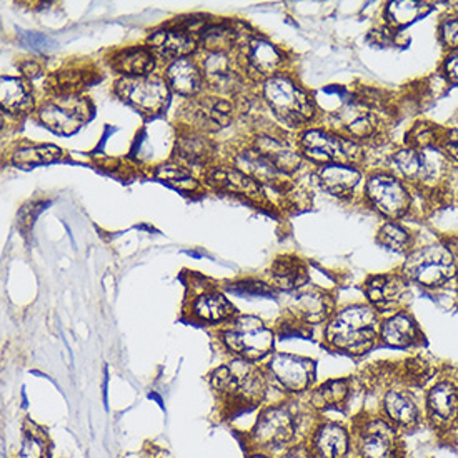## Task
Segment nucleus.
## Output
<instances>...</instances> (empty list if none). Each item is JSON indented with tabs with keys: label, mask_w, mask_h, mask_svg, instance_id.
Here are the masks:
<instances>
[{
	"label": "nucleus",
	"mask_w": 458,
	"mask_h": 458,
	"mask_svg": "<svg viewBox=\"0 0 458 458\" xmlns=\"http://www.w3.org/2000/svg\"><path fill=\"white\" fill-rule=\"evenodd\" d=\"M318 181L327 192L335 197H347L360 182V172L345 164H330L318 170Z\"/></svg>",
	"instance_id": "29"
},
{
	"label": "nucleus",
	"mask_w": 458,
	"mask_h": 458,
	"mask_svg": "<svg viewBox=\"0 0 458 458\" xmlns=\"http://www.w3.org/2000/svg\"><path fill=\"white\" fill-rule=\"evenodd\" d=\"M220 340L237 359L259 362L270 357L276 332L259 317L237 315L220 330Z\"/></svg>",
	"instance_id": "4"
},
{
	"label": "nucleus",
	"mask_w": 458,
	"mask_h": 458,
	"mask_svg": "<svg viewBox=\"0 0 458 458\" xmlns=\"http://www.w3.org/2000/svg\"><path fill=\"white\" fill-rule=\"evenodd\" d=\"M334 299L327 293L326 290L318 287H303V289L292 292L289 305V317L299 320L305 326H315L328 322L334 312Z\"/></svg>",
	"instance_id": "14"
},
{
	"label": "nucleus",
	"mask_w": 458,
	"mask_h": 458,
	"mask_svg": "<svg viewBox=\"0 0 458 458\" xmlns=\"http://www.w3.org/2000/svg\"><path fill=\"white\" fill-rule=\"evenodd\" d=\"M52 440L48 432L32 419H25L22 423L21 442L13 458H50Z\"/></svg>",
	"instance_id": "26"
},
{
	"label": "nucleus",
	"mask_w": 458,
	"mask_h": 458,
	"mask_svg": "<svg viewBox=\"0 0 458 458\" xmlns=\"http://www.w3.org/2000/svg\"><path fill=\"white\" fill-rule=\"evenodd\" d=\"M2 109L11 114L29 112L34 107L32 96L24 81L15 77H4L2 79Z\"/></svg>",
	"instance_id": "33"
},
{
	"label": "nucleus",
	"mask_w": 458,
	"mask_h": 458,
	"mask_svg": "<svg viewBox=\"0 0 458 458\" xmlns=\"http://www.w3.org/2000/svg\"><path fill=\"white\" fill-rule=\"evenodd\" d=\"M150 52L164 61L183 59L195 48V38L185 29H162L147 38Z\"/></svg>",
	"instance_id": "20"
},
{
	"label": "nucleus",
	"mask_w": 458,
	"mask_h": 458,
	"mask_svg": "<svg viewBox=\"0 0 458 458\" xmlns=\"http://www.w3.org/2000/svg\"><path fill=\"white\" fill-rule=\"evenodd\" d=\"M90 117V104L77 94H57L38 109V119L55 133L77 132Z\"/></svg>",
	"instance_id": "11"
},
{
	"label": "nucleus",
	"mask_w": 458,
	"mask_h": 458,
	"mask_svg": "<svg viewBox=\"0 0 458 458\" xmlns=\"http://www.w3.org/2000/svg\"><path fill=\"white\" fill-rule=\"evenodd\" d=\"M200 34L204 47H207L208 52L225 54V50H229L235 42V32L225 24L210 25L200 30Z\"/></svg>",
	"instance_id": "39"
},
{
	"label": "nucleus",
	"mask_w": 458,
	"mask_h": 458,
	"mask_svg": "<svg viewBox=\"0 0 458 458\" xmlns=\"http://www.w3.org/2000/svg\"><path fill=\"white\" fill-rule=\"evenodd\" d=\"M204 77L218 92H233L239 87V77L232 71L225 54L208 52L204 61Z\"/></svg>",
	"instance_id": "31"
},
{
	"label": "nucleus",
	"mask_w": 458,
	"mask_h": 458,
	"mask_svg": "<svg viewBox=\"0 0 458 458\" xmlns=\"http://www.w3.org/2000/svg\"><path fill=\"white\" fill-rule=\"evenodd\" d=\"M268 274L274 284V289L297 292L309 284L307 266L299 257H292V255L277 257L270 267Z\"/></svg>",
	"instance_id": "22"
},
{
	"label": "nucleus",
	"mask_w": 458,
	"mask_h": 458,
	"mask_svg": "<svg viewBox=\"0 0 458 458\" xmlns=\"http://www.w3.org/2000/svg\"><path fill=\"white\" fill-rule=\"evenodd\" d=\"M380 338L386 345L395 349H407L419 344L420 330L411 315L397 312L388 317L380 327Z\"/></svg>",
	"instance_id": "23"
},
{
	"label": "nucleus",
	"mask_w": 458,
	"mask_h": 458,
	"mask_svg": "<svg viewBox=\"0 0 458 458\" xmlns=\"http://www.w3.org/2000/svg\"><path fill=\"white\" fill-rule=\"evenodd\" d=\"M207 182H208V185L216 187L218 191H225V192L239 193V195H247V197H257L260 193L259 182L253 181L239 169L218 167V169L208 170Z\"/></svg>",
	"instance_id": "30"
},
{
	"label": "nucleus",
	"mask_w": 458,
	"mask_h": 458,
	"mask_svg": "<svg viewBox=\"0 0 458 458\" xmlns=\"http://www.w3.org/2000/svg\"><path fill=\"white\" fill-rule=\"evenodd\" d=\"M25 44L34 48L47 47V38L40 34H25Z\"/></svg>",
	"instance_id": "45"
},
{
	"label": "nucleus",
	"mask_w": 458,
	"mask_h": 458,
	"mask_svg": "<svg viewBox=\"0 0 458 458\" xmlns=\"http://www.w3.org/2000/svg\"><path fill=\"white\" fill-rule=\"evenodd\" d=\"M115 92L123 102L147 115L162 114L169 106V87L165 81L152 73L140 77H122L115 84Z\"/></svg>",
	"instance_id": "9"
},
{
	"label": "nucleus",
	"mask_w": 458,
	"mask_h": 458,
	"mask_svg": "<svg viewBox=\"0 0 458 458\" xmlns=\"http://www.w3.org/2000/svg\"><path fill=\"white\" fill-rule=\"evenodd\" d=\"M455 427H457V428H458V417H457V425H455Z\"/></svg>",
	"instance_id": "49"
},
{
	"label": "nucleus",
	"mask_w": 458,
	"mask_h": 458,
	"mask_svg": "<svg viewBox=\"0 0 458 458\" xmlns=\"http://www.w3.org/2000/svg\"><path fill=\"white\" fill-rule=\"evenodd\" d=\"M156 175L182 192H195L199 189V182L193 179L192 174L179 164H162L156 169Z\"/></svg>",
	"instance_id": "37"
},
{
	"label": "nucleus",
	"mask_w": 458,
	"mask_h": 458,
	"mask_svg": "<svg viewBox=\"0 0 458 458\" xmlns=\"http://www.w3.org/2000/svg\"><path fill=\"white\" fill-rule=\"evenodd\" d=\"M183 117L200 131L216 132L232 121V104L218 97L195 98L183 110Z\"/></svg>",
	"instance_id": "17"
},
{
	"label": "nucleus",
	"mask_w": 458,
	"mask_h": 458,
	"mask_svg": "<svg viewBox=\"0 0 458 458\" xmlns=\"http://www.w3.org/2000/svg\"><path fill=\"white\" fill-rule=\"evenodd\" d=\"M427 11L428 7L420 2H392L386 7V19L395 27H403L415 22Z\"/></svg>",
	"instance_id": "38"
},
{
	"label": "nucleus",
	"mask_w": 458,
	"mask_h": 458,
	"mask_svg": "<svg viewBox=\"0 0 458 458\" xmlns=\"http://www.w3.org/2000/svg\"><path fill=\"white\" fill-rule=\"evenodd\" d=\"M62 150L55 145H25L13 152V162L15 165H44L55 162L61 157Z\"/></svg>",
	"instance_id": "36"
},
{
	"label": "nucleus",
	"mask_w": 458,
	"mask_h": 458,
	"mask_svg": "<svg viewBox=\"0 0 458 458\" xmlns=\"http://www.w3.org/2000/svg\"><path fill=\"white\" fill-rule=\"evenodd\" d=\"M154 54L148 47H127L122 48L112 55L110 65L123 77H140L148 75L154 71Z\"/></svg>",
	"instance_id": "28"
},
{
	"label": "nucleus",
	"mask_w": 458,
	"mask_h": 458,
	"mask_svg": "<svg viewBox=\"0 0 458 458\" xmlns=\"http://www.w3.org/2000/svg\"><path fill=\"white\" fill-rule=\"evenodd\" d=\"M270 386L278 392L297 397L310 392L315 382V362L292 353H274L268 357L266 367Z\"/></svg>",
	"instance_id": "8"
},
{
	"label": "nucleus",
	"mask_w": 458,
	"mask_h": 458,
	"mask_svg": "<svg viewBox=\"0 0 458 458\" xmlns=\"http://www.w3.org/2000/svg\"><path fill=\"white\" fill-rule=\"evenodd\" d=\"M208 384L217 395L222 415L229 419L262 407L272 388L266 370L243 359H233L212 370Z\"/></svg>",
	"instance_id": "2"
},
{
	"label": "nucleus",
	"mask_w": 458,
	"mask_h": 458,
	"mask_svg": "<svg viewBox=\"0 0 458 458\" xmlns=\"http://www.w3.org/2000/svg\"><path fill=\"white\" fill-rule=\"evenodd\" d=\"M255 150L267 158L278 172H293L301 165V156L277 137H257Z\"/></svg>",
	"instance_id": "27"
},
{
	"label": "nucleus",
	"mask_w": 458,
	"mask_h": 458,
	"mask_svg": "<svg viewBox=\"0 0 458 458\" xmlns=\"http://www.w3.org/2000/svg\"><path fill=\"white\" fill-rule=\"evenodd\" d=\"M191 315L195 320L204 324H227L237 317V309L233 303L218 290H206L199 293L191 303Z\"/></svg>",
	"instance_id": "19"
},
{
	"label": "nucleus",
	"mask_w": 458,
	"mask_h": 458,
	"mask_svg": "<svg viewBox=\"0 0 458 458\" xmlns=\"http://www.w3.org/2000/svg\"><path fill=\"white\" fill-rule=\"evenodd\" d=\"M442 37L444 42L450 47H455L458 50V17H450L446 19L442 25Z\"/></svg>",
	"instance_id": "42"
},
{
	"label": "nucleus",
	"mask_w": 458,
	"mask_h": 458,
	"mask_svg": "<svg viewBox=\"0 0 458 458\" xmlns=\"http://www.w3.org/2000/svg\"><path fill=\"white\" fill-rule=\"evenodd\" d=\"M264 97L278 119L292 127H297L314 117V104L310 97L285 75H274L267 79Z\"/></svg>",
	"instance_id": "7"
},
{
	"label": "nucleus",
	"mask_w": 458,
	"mask_h": 458,
	"mask_svg": "<svg viewBox=\"0 0 458 458\" xmlns=\"http://www.w3.org/2000/svg\"><path fill=\"white\" fill-rule=\"evenodd\" d=\"M301 148L305 157L320 165H352V162H357L362 157V148L355 142L318 129L301 133Z\"/></svg>",
	"instance_id": "10"
},
{
	"label": "nucleus",
	"mask_w": 458,
	"mask_h": 458,
	"mask_svg": "<svg viewBox=\"0 0 458 458\" xmlns=\"http://www.w3.org/2000/svg\"><path fill=\"white\" fill-rule=\"evenodd\" d=\"M22 71H24L25 75H29V77H32V79L38 77V75L42 73V69H40L37 64H34V62H27Z\"/></svg>",
	"instance_id": "47"
},
{
	"label": "nucleus",
	"mask_w": 458,
	"mask_h": 458,
	"mask_svg": "<svg viewBox=\"0 0 458 458\" xmlns=\"http://www.w3.org/2000/svg\"><path fill=\"white\" fill-rule=\"evenodd\" d=\"M247 458H274L270 454L266 452H249V457Z\"/></svg>",
	"instance_id": "48"
},
{
	"label": "nucleus",
	"mask_w": 458,
	"mask_h": 458,
	"mask_svg": "<svg viewBox=\"0 0 458 458\" xmlns=\"http://www.w3.org/2000/svg\"><path fill=\"white\" fill-rule=\"evenodd\" d=\"M445 72L454 84H458V50L446 59Z\"/></svg>",
	"instance_id": "44"
},
{
	"label": "nucleus",
	"mask_w": 458,
	"mask_h": 458,
	"mask_svg": "<svg viewBox=\"0 0 458 458\" xmlns=\"http://www.w3.org/2000/svg\"><path fill=\"white\" fill-rule=\"evenodd\" d=\"M392 160H394L398 172L411 181H428L430 177H434V160L428 157L425 152L415 150V148H407V150H400Z\"/></svg>",
	"instance_id": "32"
},
{
	"label": "nucleus",
	"mask_w": 458,
	"mask_h": 458,
	"mask_svg": "<svg viewBox=\"0 0 458 458\" xmlns=\"http://www.w3.org/2000/svg\"><path fill=\"white\" fill-rule=\"evenodd\" d=\"M454 255L444 245H427L411 253L403 266V277L427 289L445 285L455 277Z\"/></svg>",
	"instance_id": "6"
},
{
	"label": "nucleus",
	"mask_w": 458,
	"mask_h": 458,
	"mask_svg": "<svg viewBox=\"0 0 458 458\" xmlns=\"http://www.w3.org/2000/svg\"><path fill=\"white\" fill-rule=\"evenodd\" d=\"M380 327L378 312L372 305H347L327 322L326 344L344 353L363 355L380 338Z\"/></svg>",
	"instance_id": "3"
},
{
	"label": "nucleus",
	"mask_w": 458,
	"mask_h": 458,
	"mask_svg": "<svg viewBox=\"0 0 458 458\" xmlns=\"http://www.w3.org/2000/svg\"><path fill=\"white\" fill-rule=\"evenodd\" d=\"M365 195L377 210L390 218L403 216L411 206V197L402 182L388 175L370 177L365 185Z\"/></svg>",
	"instance_id": "15"
},
{
	"label": "nucleus",
	"mask_w": 458,
	"mask_h": 458,
	"mask_svg": "<svg viewBox=\"0 0 458 458\" xmlns=\"http://www.w3.org/2000/svg\"><path fill=\"white\" fill-rule=\"evenodd\" d=\"M363 290L369 305L377 312H390L405 299L407 280L400 276H374L367 280Z\"/></svg>",
	"instance_id": "18"
},
{
	"label": "nucleus",
	"mask_w": 458,
	"mask_h": 458,
	"mask_svg": "<svg viewBox=\"0 0 458 458\" xmlns=\"http://www.w3.org/2000/svg\"><path fill=\"white\" fill-rule=\"evenodd\" d=\"M243 61L249 72L255 73L257 77L270 79L276 75V71L282 62V55L277 47L270 42L253 37L243 46Z\"/></svg>",
	"instance_id": "21"
},
{
	"label": "nucleus",
	"mask_w": 458,
	"mask_h": 458,
	"mask_svg": "<svg viewBox=\"0 0 458 458\" xmlns=\"http://www.w3.org/2000/svg\"><path fill=\"white\" fill-rule=\"evenodd\" d=\"M280 458H312V454H310V448H309V444L305 440V442L285 448Z\"/></svg>",
	"instance_id": "43"
},
{
	"label": "nucleus",
	"mask_w": 458,
	"mask_h": 458,
	"mask_svg": "<svg viewBox=\"0 0 458 458\" xmlns=\"http://www.w3.org/2000/svg\"><path fill=\"white\" fill-rule=\"evenodd\" d=\"M352 395V386L347 378H332L322 386L310 390L309 405L317 413L327 411H342Z\"/></svg>",
	"instance_id": "24"
},
{
	"label": "nucleus",
	"mask_w": 458,
	"mask_h": 458,
	"mask_svg": "<svg viewBox=\"0 0 458 458\" xmlns=\"http://www.w3.org/2000/svg\"><path fill=\"white\" fill-rule=\"evenodd\" d=\"M227 290L235 295H245V297H270L276 293L274 285H268L266 282L253 280V278L233 282L227 285Z\"/></svg>",
	"instance_id": "41"
},
{
	"label": "nucleus",
	"mask_w": 458,
	"mask_h": 458,
	"mask_svg": "<svg viewBox=\"0 0 458 458\" xmlns=\"http://www.w3.org/2000/svg\"><path fill=\"white\" fill-rule=\"evenodd\" d=\"M355 458H400L398 430L378 415L359 417L352 427Z\"/></svg>",
	"instance_id": "5"
},
{
	"label": "nucleus",
	"mask_w": 458,
	"mask_h": 458,
	"mask_svg": "<svg viewBox=\"0 0 458 458\" xmlns=\"http://www.w3.org/2000/svg\"><path fill=\"white\" fill-rule=\"evenodd\" d=\"M167 82L181 96L192 97L204 85V73L195 62L183 57L172 62L167 69Z\"/></svg>",
	"instance_id": "25"
},
{
	"label": "nucleus",
	"mask_w": 458,
	"mask_h": 458,
	"mask_svg": "<svg viewBox=\"0 0 458 458\" xmlns=\"http://www.w3.org/2000/svg\"><path fill=\"white\" fill-rule=\"evenodd\" d=\"M425 419L440 430L457 425L458 386L448 380L435 384L425 397Z\"/></svg>",
	"instance_id": "16"
},
{
	"label": "nucleus",
	"mask_w": 458,
	"mask_h": 458,
	"mask_svg": "<svg viewBox=\"0 0 458 458\" xmlns=\"http://www.w3.org/2000/svg\"><path fill=\"white\" fill-rule=\"evenodd\" d=\"M310 405H301L295 400L266 405L259 411L252 428L245 435L249 452H284L285 448L305 442L315 423Z\"/></svg>",
	"instance_id": "1"
},
{
	"label": "nucleus",
	"mask_w": 458,
	"mask_h": 458,
	"mask_svg": "<svg viewBox=\"0 0 458 458\" xmlns=\"http://www.w3.org/2000/svg\"><path fill=\"white\" fill-rule=\"evenodd\" d=\"M380 415L386 422L392 423L398 432H411L425 419V407L420 403V398L409 388H390L382 397Z\"/></svg>",
	"instance_id": "12"
},
{
	"label": "nucleus",
	"mask_w": 458,
	"mask_h": 458,
	"mask_svg": "<svg viewBox=\"0 0 458 458\" xmlns=\"http://www.w3.org/2000/svg\"><path fill=\"white\" fill-rule=\"evenodd\" d=\"M312 458H352L353 438L347 425L337 420H318L307 438Z\"/></svg>",
	"instance_id": "13"
},
{
	"label": "nucleus",
	"mask_w": 458,
	"mask_h": 458,
	"mask_svg": "<svg viewBox=\"0 0 458 458\" xmlns=\"http://www.w3.org/2000/svg\"><path fill=\"white\" fill-rule=\"evenodd\" d=\"M377 241L380 242L384 247L394 250V252H405L411 245V235L409 232L400 227L394 222H386V225L380 229Z\"/></svg>",
	"instance_id": "40"
},
{
	"label": "nucleus",
	"mask_w": 458,
	"mask_h": 458,
	"mask_svg": "<svg viewBox=\"0 0 458 458\" xmlns=\"http://www.w3.org/2000/svg\"><path fill=\"white\" fill-rule=\"evenodd\" d=\"M177 154L179 157L193 165H200L208 162V158L214 152V147L210 140H207L204 135L200 133L189 132L183 133L177 140Z\"/></svg>",
	"instance_id": "34"
},
{
	"label": "nucleus",
	"mask_w": 458,
	"mask_h": 458,
	"mask_svg": "<svg viewBox=\"0 0 458 458\" xmlns=\"http://www.w3.org/2000/svg\"><path fill=\"white\" fill-rule=\"evenodd\" d=\"M445 147L448 154L458 160V131L450 132L448 139H446Z\"/></svg>",
	"instance_id": "46"
},
{
	"label": "nucleus",
	"mask_w": 458,
	"mask_h": 458,
	"mask_svg": "<svg viewBox=\"0 0 458 458\" xmlns=\"http://www.w3.org/2000/svg\"><path fill=\"white\" fill-rule=\"evenodd\" d=\"M338 123L344 131L357 139H365L367 135L374 132V117L370 112L359 107V106H347L338 114Z\"/></svg>",
	"instance_id": "35"
}]
</instances>
